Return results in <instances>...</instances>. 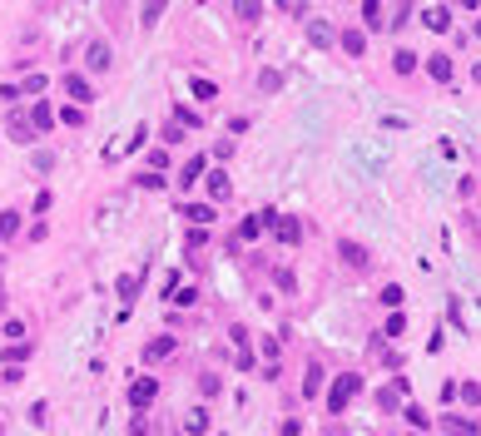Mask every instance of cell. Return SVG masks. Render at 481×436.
<instances>
[{"instance_id": "cell-17", "label": "cell", "mask_w": 481, "mask_h": 436, "mask_svg": "<svg viewBox=\"0 0 481 436\" xmlns=\"http://www.w3.org/2000/svg\"><path fill=\"white\" fill-rule=\"evenodd\" d=\"M0 357H6V367H20V362L35 357V342H30V337H25V342H6V352H0Z\"/></svg>"}, {"instance_id": "cell-25", "label": "cell", "mask_w": 481, "mask_h": 436, "mask_svg": "<svg viewBox=\"0 0 481 436\" xmlns=\"http://www.w3.org/2000/svg\"><path fill=\"white\" fill-rule=\"evenodd\" d=\"M234 15H238L243 25H258V15H263V6H258V0H234Z\"/></svg>"}, {"instance_id": "cell-1", "label": "cell", "mask_w": 481, "mask_h": 436, "mask_svg": "<svg viewBox=\"0 0 481 436\" xmlns=\"http://www.w3.org/2000/svg\"><path fill=\"white\" fill-rule=\"evenodd\" d=\"M357 397H362V372H357V367H347V372H333L328 392H323V412H328V416H343V412H347Z\"/></svg>"}, {"instance_id": "cell-24", "label": "cell", "mask_w": 481, "mask_h": 436, "mask_svg": "<svg viewBox=\"0 0 481 436\" xmlns=\"http://www.w3.org/2000/svg\"><path fill=\"white\" fill-rule=\"evenodd\" d=\"M308 40H313V45H333L338 35H333V25H328V20H308Z\"/></svg>"}, {"instance_id": "cell-48", "label": "cell", "mask_w": 481, "mask_h": 436, "mask_svg": "<svg viewBox=\"0 0 481 436\" xmlns=\"http://www.w3.org/2000/svg\"><path fill=\"white\" fill-rule=\"evenodd\" d=\"M0 382H6V387H15V382H25V372H20V367H0Z\"/></svg>"}, {"instance_id": "cell-37", "label": "cell", "mask_w": 481, "mask_h": 436, "mask_svg": "<svg viewBox=\"0 0 481 436\" xmlns=\"http://www.w3.org/2000/svg\"><path fill=\"white\" fill-rule=\"evenodd\" d=\"M35 174H50V169H55V149H35Z\"/></svg>"}, {"instance_id": "cell-47", "label": "cell", "mask_w": 481, "mask_h": 436, "mask_svg": "<svg viewBox=\"0 0 481 436\" xmlns=\"http://www.w3.org/2000/svg\"><path fill=\"white\" fill-rule=\"evenodd\" d=\"M174 303H179V307H194V303H199V288H179Z\"/></svg>"}, {"instance_id": "cell-11", "label": "cell", "mask_w": 481, "mask_h": 436, "mask_svg": "<svg viewBox=\"0 0 481 436\" xmlns=\"http://www.w3.org/2000/svg\"><path fill=\"white\" fill-rule=\"evenodd\" d=\"M6 134H10L15 144H35V139H40L35 124H30V115H20V109H10V115H6Z\"/></svg>"}, {"instance_id": "cell-44", "label": "cell", "mask_w": 481, "mask_h": 436, "mask_svg": "<svg viewBox=\"0 0 481 436\" xmlns=\"http://www.w3.org/2000/svg\"><path fill=\"white\" fill-rule=\"evenodd\" d=\"M273 283H278L283 293H293V288H298V283H293V268H273Z\"/></svg>"}, {"instance_id": "cell-16", "label": "cell", "mask_w": 481, "mask_h": 436, "mask_svg": "<svg viewBox=\"0 0 481 436\" xmlns=\"http://www.w3.org/2000/svg\"><path fill=\"white\" fill-rule=\"evenodd\" d=\"M426 80L447 85V80H452V54H426Z\"/></svg>"}, {"instance_id": "cell-10", "label": "cell", "mask_w": 481, "mask_h": 436, "mask_svg": "<svg viewBox=\"0 0 481 436\" xmlns=\"http://www.w3.org/2000/svg\"><path fill=\"white\" fill-rule=\"evenodd\" d=\"M328 382H333V377H328V367L313 357V362H308V377H303V397H308V402H317V397L328 392Z\"/></svg>"}, {"instance_id": "cell-39", "label": "cell", "mask_w": 481, "mask_h": 436, "mask_svg": "<svg viewBox=\"0 0 481 436\" xmlns=\"http://www.w3.org/2000/svg\"><path fill=\"white\" fill-rule=\"evenodd\" d=\"M258 89H263V94H273V89H283V75H278V70H263V75H258Z\"/></svg>"}, {"instance_id": "cell-14", "label": "cell", "mask_w": 481, "mask_h": 436, "mask_svg": "<svg viewBox=\"0 0 481 436\" xmlns=\"http://www.w3.org/2000/svg\"><path fill=\"white\" fill-rule=\"evenodd\" d=\"M179 213L189 218V224H194V228H208V224H213V218H219V203H184Z\"/></svg>"}, {"instance_id": "cell-9", "label": "cell", "mask_w": 481, "mask_h": 436, "mask_svg": "<svg viewBox=\"0 0 481 436\" xmlns=\"http://www.w3.org/2000/svg\"><path fill=\"white\" fill-rule=\"evenodd\" d=\"M174 347H179V342H174V333H159V337H149V342H144V352H139V357H144V367H154V362H169V357H174Z\"/></svg>"}, {"instance_id": "cell-18", "label": "cell", "mask_w": 481, "mask_h": 436, "mask_svg": "<svg viewBox=\"0 0 481 436\" xmlns=\"http://www.w3.org/2000/svg\"><path fill=\"white\" fill-rule=\"evenodd\" d=\"M208 426H213V421H208V407H203V402H199V407H189V416H184V431H189V436H203Z\"/></svg>"}, {"instance_id": "cell-43", "label": "cell", "mask_w": 481, "mask_h": 436, "mask_svg": "<svg viewBox=\"0 0 481 436\" xmlns=\"http://www.w3.org/2000/svg\"><path fill=\"white\" fill-rule=\"evenodd\" d=\"M234 352H238V367L243 372H258V352L253 347H234Z\"/></svg>"}, {"instance_id": "cell-21", "label": "cell", "mask_w": 481, "mask_h": 436, "mask_svg": "<svg viewBox=\"0 0 481 436\" xmlns=\"http://www.w3.org/2000/svg\"><path fill=\"white\" fill-rule=\"evenodd\" d=\"M139 283H144V272H124V278L115 283V293H120V303H134V298H139Z\"/></svg>"}, {"instance_id": "cell-23", "label": "cell", "mask_w": 481, "mask_h": 436, "mask_svg": "<svg viewBox=\"0 0 481 436\" xmlns=\"http://www.w3.org/2000/svg\"><path fill=\"white\" fill-rule=\"evenodd\" d=\"M457 397H461V402H466V412L476 416V412H481V382H461Z\"/></svg>"}, {"instance_id": "cell-58", "label": "cell", "mask_w": 481, "mask_h": 436, "mask_svg": "<svg viewBox=\"0 0 481 436\" xmlns=\"http://www.w3.org/2000/svg\"><path fill=\"white\" fill-rule=\"evenodd\" d=\"M476 35H481V20H476Z\"/></svg>"}, {"instance_id": "cell-4", "label": "cell", "mask_w": 481, "mask_h": 436, "mask_svg": "<svg viewBox=\"0 0 481 436\" xmlns=\"http://www.w3.org/2000/svg\"><path fill=\"white\" fill-rule=\"evenodd\" d=\"M437 431L442 436H481V416H471V412H442Z\"/></svg>"}, {"instance_id": "cell-15", "label": "cell", "mask_w": 481, "mask_h": 436, "mask_svg": "<svg viewBox=\"0 0 481 436\" xmlns=\"http://www.w3.org/2000/svg\"><path fill=\"white\" fill-rule=\"evenodd\" d=\"M338 45H343L347 60H362V54H367V35H362V30H343V35H338Z\"/></svg>"}, {"instance_id": "cell-59", "label": "cell", "mask_w": 481, "mask_h": 436, "mask_svg": "<svg viewBox=\"0 0 481 436\" xmlns=\"http://www.w3.org/2000/svg\"><path fill=\"white\" fill-rule=\"evenodd\" d=\"M278 6H288V0H278Z\"/></svg>"}, {"instance_id": "cell-41", "label": "cell", "mask_w": 481, "mask_h": 436, "mask_svg": "<svg viewBox=\"0 0 481 436\" xmlns=\"http://www.w3.org/2000/svg\"><path fill=\"white\" fill-rule=\"evenodd\" d=\"M149 169H154V174H164V169H169V149H164V144L149 149Z\"/></svg>"}, {"instance_id": "cell-52", "label": "cell", "mask_w": 481, "mask_h": 436, "mask_svg": "<svg viewBox=\"0 0 481 436\" xmlns=\"http://www.w3.org/2000/svg\"><path fill=\"white\" fill-rule=\"evenodd\" d=\"M0 99H6V104H15V99H25V94H20V85H0Z\"/></svg>"}, {"instance_id": "cell-34", "label": "cell", "mask_w": 481, "mask_h": 436, "mask_svg": "<svg viewBox=\"0 0 481 436\" xmlns=\"http://www.w3.org/2000/svg\"><path fill=\"white\" fill-rule=\"evenodd\" d=\"M174 119H179L184 129H199V124H203V115H199V109H189V104H174Z\"/></svg>"}, {"instance_id": "cell-49", "label": "cell", "mask_w": 481, "mask_h": 436, "mask_svg": "<svg viewBox=\"0 0 481 436\" xmlns=\"http://www.w3.org/2000/svg\"><path fill=\"white\" fill-rule=\"evenodd\" d=\"M407 15H412V0H402V6H397V15H392L387 25H392V30H397V25H407Z\"/></svg>"}, {"instance_id": "cell-32", "label": "cell", "mask_w": 481, "mask_h": 436, "mask_svg": "<svg viewBox=\"0 0 481 436\" xmlns=\"http://www.w3.org/2000/svg\"><path fill=\"white\" fill-rule=\"evenodd\" d=\"M164 6H169V0H144V15H139V25H144V30H149V25H159Z\"/></svg>"}, {"instance_id": "cell-12", "label": "cell", "mask_w": 481, "mask_h": 436, "mask_svg": "<svg viewBox=\"0 0 481 436\" xmlns=\"http://www.w3.org/2000/svg\"><path fill=\"white\" fill-rule=\"evenodd\" d=\"M60 89H65V94H70V99H75V104H80V109H85V104H89V99H94V85H89V80H85V75H80V70H70V75H65V80H60Z\"/></svg>"}, {"instance_id": "cell-36", "label": "cell", "mask_w": 481, "mask_h": 436, "mask_svg": "<svg viewBox=\"0 0 481 436\" xmlns=\"http://www.w3.org/2000/svg\"><path fill=\"white\" fill-rule=\"evenodd\" d=\"M258 357H268V362H283V342H278V337H263V342H258Z\"/></svg>"}, {"instance_id": "cell-2", "label": "cell", "mask_w": 481, "mask_h": 436, "mask_svg": "<svg viewBox=\"0 0 481 436\" xmlns=\"http://www.w3.org/2000/svg\"><path fill=\"white\" fill-rule=\"evenodd\" d=\"M263 228H268V238L273 243H283V248H298L303 243V218H293V213H278V208H263Z\"/></svg>"}, {"instance_id": "cell-51", "label": "cell", "mask_w": 481, "mask_h": 436, "mask_svg": "<svg viewBox=\"0 0 481 436\" xmlns=\"http://www.w3.org/2000/svg\"><path fill=\"white\" fill-rule=\"evenodd\" d=\"M203 243H208V233H203V228H189V253H199Z\"/></svg>"}, {"instance_id": "cell-53", "label": "cell", "mask_w": 481, "mask_h": 436, "mask_svg": "<svg viewBox=\"0 0 481 436\" xmlns=\"http://www.w3.org/2000/svg\"><path fill=\"white\" fill-rule=\"evenodd\" d=\"M144 144H149V124H139V129H134V139H129V149H144Z\"/></svg>"}, {"instance_id": "cell-26", "label": "cell", "mask_w": 481, "mask_h": 436, "mask_svg": "<svg viewBox=\"0 0 481 436\" xmlns=\"http://www.w3.org/2000/svg\"><path fill=\"white\" fill-rule=\"evenodd\" d=\"M194 387H199V397L208 402V397H219V392H224V382L213 377V372H199V382H194Z\"/></svg>"}, {"instance_id": "cell-22", "label": "cell", "mask_w": 481, "mask_h": 436, "mask_svg": "<svg viewBox=\"0 0 481 436\" xmlns=\"http://www.w3.org/2000/svg\"><path fill=\"white\" fill-rule=\"evenodd\" d=\"M402 416H407V426H412V431H432V426H437V421L426 416V412H422L417 402H407V407H402Z\"/></svg>"}, {"instance_id": "cell-55", "label": "cell", "mask_w": 481, "mask_h": 436, "mask_svg": "<svg viewBox=\"0 0 481 436\" xmlns=\"http://www.w3.org/2000/svg\"><path fill=\"white\" fill-rule=\"evenodd\" d=\"M129 436H149V421H144V416H134V426H129Z\"/></svg>"}, {"instance_id": "cell-46", "label": "cell", "mask_w": 481, "mask_h": 436, "mask_svg": "<svg viewBox=\"0 0 481 436\" xmlns=\"http://www.w3.org/2000/svg\"><path fill=\"white\" fill-rule=\"evenodd\" d=\"M50 203H55V194L40 189V194H35V218H40V213H50Z\"/></svg>"}, {"instance_id": "cell-29", "label": "cell", "mask_w": 481, "mask_h": 436, "mask_svg": "<svg viewBox=\"0 0 481 436\" xmlns=\"http://www.w3.org/2000/svg\"><path fill=\"white\" fill-rule=\"evenodd\" d=\"M402 333H407V312H392V317L382 322V337H387V342H397Z\"/></svg>"}, {"instance_id": "cell-42", "label": "cell", "mask_w": 481, "mask_h": 436, "mask_svg": "<svg viewBox=\"0 0 481 436\" xmlns=\"http://www.w3.org/2000/svg\"><path fill=\"white\" fill-rule=\"evenodd\" d=\"M194 94H199V99H219V85H213V80H199V75H194Z\"/></svg>"}, {"instance_id": "cell-31", "label": "cell", "mask_w": 481, "mask_h": 436, "mask_svg": "<svg viewBox=\"0 0 481 436\" xmlns=\"http://www.w3.org/2000/svg\"><path fill=\"white\" fill-rule=\"evenodd\" d=\"M134 184H139L144 194H159V189H164L169 179H164V174H154V169H144V174H134Z\"/></svg>"}, {"instance_id": "cell-40", "label": "cell", "mask_w": 481, "mask_h": 436, "mask_svg": "<svg viewBox=\"0 0 481 436\" xmlns=\"http://www.w3.org/2000/svg\"><path fill=\"white\" fill-rule=\"evenodd\" d=\"M234 149H238L234 139H219V144H213V154H208V159H219V169H224V164L234 159Z\"/></svg>"}, {"instance_id": "cell-6", "label": "cell", "mask_w": 481, "mask_h": 436, "mask_svg": "<svg viewBox=\"0 0 481 436\" xmlns=\"http://www.w3.org/2000/svg\"><path fill=\"white\" fill-rule=\"evenodd\" d=\"M338 258H343V268H352V272H367V268H372V253H367V243H357V238H338Z\"/></svg>"}, {"instance_id": "cell-20", "label": "cell", "mask_w": 481, "mask_h": 436, "mask_svg": "<svg viewBox=\"0 0 481 436\" xmlns=\"http://www.w3.org/2000/svg\"><path fill=\"white\" fill-rule=\"evenodd\" d=\"M263 233H268V228H263V213H253V218H243V224H238V243H253V238H263Z\"/></svg>"}, {"instance_id": "cell-56", "label": "cell", "mask_w": 481, "mask_h": 436, "mask_svg": "<svg viewBox=\"0 0 481 436\" xmlns=\"http://www.w3.org/2000/svg\"><path fill=\"white\" fill-rule=\"evenodd\" d=\"M471 80H476V85H481V65H471Z\"/></svg>"}, {"instance_id": "cell-19", "label": "cell", "mask_w": 481, "mask_h": 436, "mask_svg": "<svg viewBox=\"0 0 481 436\" xmlns=\"http://www.w3.org/2000/svg\"><path fill=\"white\" fill-rule=\"evenodd\" d=\"M20 218H25V213H15V208H6V213H0V243H10V238H20V228H25V224H20Z\"/></svg>"}, {"instance_id": "cell-54", "label": "cell", "mask_w": 481, "mask_h": 436, "mask_svg": "<svg viewBox=\"0 0 481 436\" xmlns=\"http://www.w3.org/2000/svg\"><path fill=\"white\" fill-rule=\"evenodd\" d=\"M378 407H382V412H392V407H397V387H387V392L378 397Z\"/></svg>"}, {"instance_id": "cell-28", "label": "cell", "mask_w": 481, "mask_h": 436, "mask_svg": "<svg viewBox=\"0 0 481 436\" xmlns=\"http://www.w3.org/2000/svg\"><path fill=\"white\" fill-rule=\"evenodd\" d=\"M402 298H407V293H402L397 283H382V293H378V303H382V307H392V312H402Z\"/></svg>"}, {"instance_id": "cell-8", "label": "cell", "mask_w": 481, "mask_h": 436, "mask_svg": "<svg viewBox=\"0 0 481 436\" xmlns=\"http://www.w3.org/2000/svg\"><path fill=\"white\" fill-rule=\"evenodd\" d=\"M110 65H115V50H110V40H89V45H85V70H89V75H104Z\"/></svg>"}, {"instance_id": "cell-30", "label": "cell", "mask_w": 481, "mask_h": 436, "mask_svg": "<svg viewBox=\"0 0 481 436\" xmlns=\"http://www.w3.org/2000/svg\"><path fill=\"white\" fill-rule=\"evenodd\" d=\"M422 25H426V30H437V35H442V30L452 25V15H447V6H437V10H426V15H422Z\"/></svg>"}, {"instance_id": "cell-5", "label": "cell", "mask_w": 481, "mask_h": 436, "mask_svg": "<svg viewBox=\"0 0 481 436\" xmlns=\"http://www.w3.org/2000/svg\"><path fill=\"white\" fill-rule=\"evenodd\" d=\"M203 179H208V154L199 149V154H189V159H184V169H179L174 189H179V194H189V189H199Z\"/></svg>"}, {"instance_id": "cell-3", "label": "cell", "mask_w": 481, "mask_h": 436, "mask_svg": "<svg viewBox=\"0 0 481 436\" xmlns=\"http://www.w3.org/2000/svg\"><path fill=\"white\" fill-rule=\"evenodd\" d=\"M124 402H129V412H134V416H144V412L159 402V377H149V372H144V377H134V382H129V392H124Z\"/></svg>"}, {"instance_id": "cell-50", "label": "cell", "mask_w": 481, "mask_h": 436, "mask_svg": "<svg viewBox=\"0 0 481 436\" xmlns=\"http://www.w3.org/2000/svg\"><path fill=\"white\" fill-rule=\"evenodd\" d=\"M362 20H367V25H382V20H378V0H362Z\"/></svg>"}, {"instance_id": "cell-27", "label": "cell", "mask_w": 481, "mask_h": 436, "mask_svg": "<svg viewBox=\"0 0 481 436\" xmlns=\"http://www.w3.org/2000/svg\"><path fill=\"white\" fill-rule=\"evenodd\" d=\"M159 139H164V149H174V144H184V139H189V129H184L179 119H169L164 129H159Z\"/></svg>"}, {"instance_id": "cell-33", "label": "cell", "mask_w": 481, "mask_h": 436, "mask_svg": "<svg viewBox=\"0 0 481 436\" xmlns=\"http://www.w3.org/2000/svg\"><path fill=\"white\" fill-rule=\"evenodd\" d=\"M417 60H422V54H412V50H397V54H392V70H397V75H412V70H417Z\"/></svg>"}, {"instance_id": "cell-57", "label": "cell", "mask_w": 481, "mask_h": 436, "mask_svg": "<svg viewBox=\"0 0 481 436\" xmlns=\"http://www.w3.org/2000/svg\"><path fill=\"white\" fill-rule=\"evenodd\" d=\"M457 6H466V10H476V0H457Z\"/></svg>"}, {"instance_id": "cell-7", "label": "cell", "mask_w": 481, "mask_h": 436, "mask_svg": "<svg viewBox=\"0 0 481 436\" xmlns=\"http://www.w3.org/2000/svg\"><path fill=\"white\" fill-rule=\"evenodd\" d=\"M203 194H208V203H229V198H234V174H229V169H208Z\"/></svg>"}, {"instance_id": "cell-45", "label": "cell", "mask_w": 481, "mask_h": 436, "mask_svg": "<svg viewBox=\"0 0 481 436\" xmlns=\"http://www.w3.org/2000/svg\"><path fill=\"white\" fill-rule=\"evenodd\" d=\"M6 337H10V342H25V322H20V317H6Z\"/></svg>"}, {"instance_id": "cell-35", "label": "cell", "mask_w": 481, "mask_h": 436, "mask_svg": "<svg viewBox=\"0 0 481 436\" xmlns=\"http://www.w3.org/2000/svg\"><path fill=\"white\" fill-rule=\"evenodd\" d=\"M60 124H70V129H85V109H80V104H65V109H60Z\"/></svg>"}, {"instance_id": "cell-38", "label": "cell", "mask_w": 481, "mask_h": 436, "mask_svg": "<svg viewBox=\"0 0 481 436\" xmlns=\"http://www.w3.org/2000/svg\"><path fill=\"white\" fill-rule=\"evenodd\" d=\"M45 89H50L45 75H25V80H20V94H45Z\"/></svg>"}, {"instance_id": "cell-13", "label": "cell", "mask_w": 481, "mask_h": 436, "mask_svg": "<svg viewBox=\"0 0 481 436\" xmlns=\"http://www.w3.org/2000/svg\"><path fill=\"white\" fill-rule=\"evenodd\" d=\"M30 124H35V134H50V129L60 124L55 104H50V99H35V104H30Z\"/></svg>"}]
</instances>
